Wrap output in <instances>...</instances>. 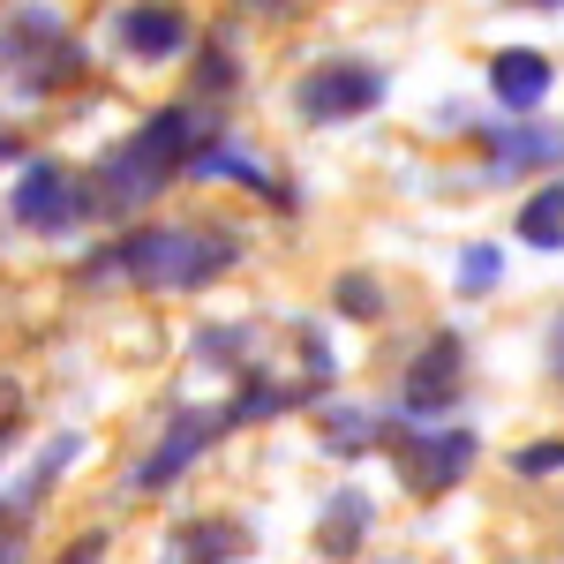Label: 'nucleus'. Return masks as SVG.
Segmentation results:
<instances>
[{
	"label": "nucleus",
	"instance_id": "1",
	"mask_svg": "<svg viewBox=\"0 0 564 564\" xmlns=\"http://www.w3.org/2000/svg\"><path fill=\"white\" fill-rule=\"evenodd\" d=\"M188 159H196V113H188V106L151 113V121H143L121 151H106V166L84 181V218H129V212H143L174 174H188Z\"/></svg>",
	"mask_w": 564,
	"mask_h": 564
},
{
	"label": "nucleus",
	"instance_id": "2",
	"mask_svg": "<svg viewBox=\"0 0 564 564\" xmlns=\"http://www.w3.org/2000/svg\"><path fill=\"white\" fill-rule=\"evenodd\" d=\"M241 257L234 234H196V226H143L129 241H113L98 271H129L135 286H159V294H188V286H212L226 263Z\"/></svg>",
	"mask_w": 564,
	"mask_h": 564
},
{
	"label": "nucleus",
	"instance_id": "3",
	"mask_svg": "<svg viewBox=\"0 0 564 564\" xmlns=\"http://www.w3.org/2000/svg\"><path fill=\"white\" fill-rule=\"evenodd\" d=\"M377 444L391 452V467H399V481L414 489V497H444L452 481L475 467V430H414V422H377Z\"/></svg>",
	"mask_w": 564,
	"mask_h": 564
},
{
	"label": "nucleus",
	"instance_id": "4",
	"mask_svg": "<svg viewBox=\"0 0 564 564\" xmlns=\"http://www.w3.org/2000/svg\"><path fill=\"white\" fill-rule=\"evenodd\" d=\"M377 106H384V68H369V61H324V68H308L302 90H294V113L316 121V129L361 121V113H377Z\"/></svg>",
	"mask_w": 564,
	"mask_h": 564
},
{
	"label": "nucleus",
	"instance_id": "5",
	"mask_svg": "<svg viewBox=\"0 0 564 564\" xmlns=\"http://www.w3.org/2000/svg\"><path fill=\"white\" fill-rule=\"evenodd\" d=\"M218 430H226V406H188V414H174V422H166V436L151 444V459L135 467V489H143V497H159L166 481H181L218 444Z\"/></svg>",
	"mask_w": 564,
	"mask_h": 564
},
{
	"label": "nucleus",
	"instance_id": "6",
	"mask_svg": "<svg viewBox=\"0 0 564 564\" xmlns=\"http://www.w3.org/2000/svg\"><path fill=\"white\" fill-rule=\"evenodd\" d=\"M459 369H467V347L452 339V332H436L430 347L406 361V384H399V406L414 414V422H436L452 399H459Z\"/></svg>",
	"mask_w": 564,
	"mask_h": 564
},
{
	"label": "nucleus",
	"instance_id": "7",
	"mask_svg": "<svg viewBox=\"0 0 564 564\" xmlns=\"http://www.w3.org/2000/svg\"><path fill=\"white\" fill-rule=\"evenodd\" d=\"M76 212H84V188L68 181V166L31 159L23 181H15V218H23V226H39V234H61V226H76Z\"/></svg>",
	"mask_w": 564,
	"mask_h": 564
},
{
	"label": "nucleus",
	"instance_id": "8",
	"mask_svg": "<svg viewBox=\"0 0 564 564\" xmlns=\"http://www.w3.org/2000/svg\"><path fill=\"white\" fill-rule=\"evenodd\" d=\"M113 39L129 61H174L188 45V15H181V0H129L113 15Z\"/></svg>",
	"mask_w": 564,
	"mask_h": 564
},
{
	"label": "nucleus",
	"instance_id": "9",
	"mask_svg": "<svg viewBox=\"0 0 564 564\" xmlns=\"http://www.w3.org/2000/svg\"><path fill=\"white\" fill-rule=\"evenodd\" d=\"M534 166H564V129L550 121H520V129L489 135V174H534Z\"/></svg>",
	"mask_w": 564,
	"mask_h": 564
},
{
	"label": "nucleus",
	"instance_id": "10",
	"mask_svg": "<svg viewBox=\"0 0 564 564\" xmlns=\"http://www.w3.org/2000/svg\"><path fill=\"white\" fill-rule=\"evenodd\" d=\"M489 90H497L505 113H534V106L550 98V61L527 53V45H505V53L489 61Z\"/></svg>",
	"mask_w": 564,
	"mask_h": 564
},
{
	"label": "nucleus",
	"instance_id": "11",
	"mask_svg": "<svg viewBox=\"0 0 564 564\" xmlns=\"http://www.w3.org/2000/svg\"><path fill=\"white\" fill-rule=\"evenodd\" d=\"M188 174H196V181H249L257 196H279V204H286V188L271 181V166H263L257 151H241V143H196Z\"/></svg>",
	"mask_w": 564,
	"mask_h": 564
},
{
	"label": "nucleus",
	"instance_id": "12",
	"mask_svg": "<svg viewBox=\"0 0 564 564\" xmlns=\"http://www.w3.org/2000/svg\"><path fill=\"white\" fill-rule=\"evenodd\" d=\"M361 534H369V497H361V489H339V497L324 505V520H316V550H324V557H354Z\"/></svg>",
	"mask_w": 564,
	"mask_h": 564
},
{
	"label": "nucleus",
	"instance_id": "13",
	"mask_svg": "<svg viewBox=\"0 0 564 564\" xmlns=\"http://www.w3.org/2000/svg\"><path fill=\"white\" fill-rule=\"evenodd\" d=\"M520 241H527V249H564V181H550V188H534V196H527Z\"/></svg>",
	"mask_w": 564,
	"mask_h": 564
},
{
	"label": "nucleus",
	"instance_id": "14",
	"mask_svg": "<svg viewBox=\"0 0 564 564\" xmlns=\"http://www.w3.org/2000/svg\"><path fill=\"white\" fill-rule=\"evenodd\" d=\"M497 279H505V249L497 241H467L459 249V294H489Z\"/></svg>",
	"mask_w": 564,
	"mask_h": 564
},
{
	"label": "nucleus",
	"instance_id": "15",
	"mask_svg": "<svg viewBox=\"0 0 564 564\" xmlns=\"http://www.w3.org/2000/svg\"><path fill=\"white\" fill-rule=\"evenodd\" d=\"M324 436H332V452H361V444H377V414H361V406H332L324 414Z\"/></svg>",
	"mask_w": 564,
	"mask_h": 564
},
{
	"label": "nucleus",
	"instance_id": "16",
	"mask_svg": "<svg viewBox=\"0 0 564 564\" xmlns=\"http://www.w3.org/2000/svg\"><path fill=\"white\" fill-rule=\"evenodd\" d=\"M339 308H347V316H377V308H384L377 279H369V271H347V279H339Z\"/></svg>",
	"mask_w": 564,
	"mask_h": 564
},
{
	"label": "nucleus",
	"instance_id": "17",
	"mask_svg": "<svg viewBox=\"0 0 564 564\" xmlns=\"http://www.w3.org/2000/svg\"><path fill=\"white\" fill-rule=\"evenodd\" d=\"M512 467L520 475H564V444H527V452H512Z\"/></svg>",
	"mask_w": 564,
	"mask_h": 564
},
{
	"label": "nucleus",
	"instance_id": "18",
	"mask_svg": "<svg viewBox=\"0 0 564 564\" xmlns=\"http://www.w3.org/2000/svg\"><path fill=\"white\" fill-rule=\"evenodd\" d=\"M196 76H204V84H212V90H226V84H234V53H226V45H212Z\"/></svg>",
	"mask_w": 564,
	"mask_h": 564
},
{
	"label": "nucleus",
	"instance_id": "19",
	"mask_svg": "<svg viewBox=\"0 0 564 564\" xmlns=\"http://www.w3.org/2000/svg\"><path fill=\"white\" fill-rule=\"evenodd\" d=\"M550 369H557V384H564V316L550 324Z\"/></svg>",
	"mask_w": 564,
	"mask_h": 564
},
{
	"label": "nucleus",
	"instance_id": "20",
	"mask_svg": "<svg viewBox=\"0 0 564 564\" xmlns=\"http://www.w3.org/2000/svg\"><path fill=\"white\" fill-rule=\"evenodd\" d=\"M527 8H564V0H527Z\"/></svg>",
	"mask_w": 564,
	"mask_h": 564
},
{
	"label": "nucleus",
	"instance_id": "21",
	"mask_svg": "<svg viewBox=\"0 0 564 564\" xmlns=\"http://www.w3.org/2000/svg\"><path fill=\"white\" fill-rule=\"evenodd\" d=\"M8 151H15V143H8V135H0V159H8Z\"/></svg>",
	"mask_w": 564,
	"mask_h": 564
},
{
	"label": "nucleus",
	"instance_id": "22",
	"mask_svg": "<svg viewBox=\"0 0 564 564\" xmlns=\"http://www.w3.org/2000/svg\"><path fill=\"white\" fill-rule=\"evenodd\" d=\"M257 8H286V0H257Z\"/></svg>",
	"mask_w": 564,
	"mask_h": 564
}]
</instances>
